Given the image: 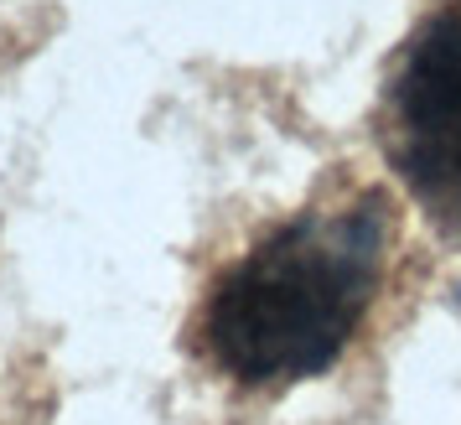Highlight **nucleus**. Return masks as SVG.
Segmentation results:
<instances>
[{
	"label": "nucleus",
	"mask_w": 461,
	"mask_h": 425,
	"mask_svg": "<svg viewBox=\"0 0 461 425\" xmlns=\"http://www.w3.org/2000/svg\"><path fill=\"white\" fill-rule=\"evenodd\" d=\"M394 208L378 187L348 203L295 212L208 291L197 342L218 374L280 389L327 374L363 327L384 285Z\"/></svg>",
	"instance_id": "nucleus-1"
},
{
	"label": "nucleus",
	"mask_w": 461,
	"mask_h": 425,
	"mask_svg": "<svg viewBox=\"0 0 461 425\" xmlns=\"http://www.w3.org/2000/svg\"><path fill=\"white\" fill-rule=\"evenodd\" d=\"M378 146L415 208L461 244V0L436 5L399 47Z\"/></svg>",
	"instance_id": "nucleus-2"
}]
</instances>
